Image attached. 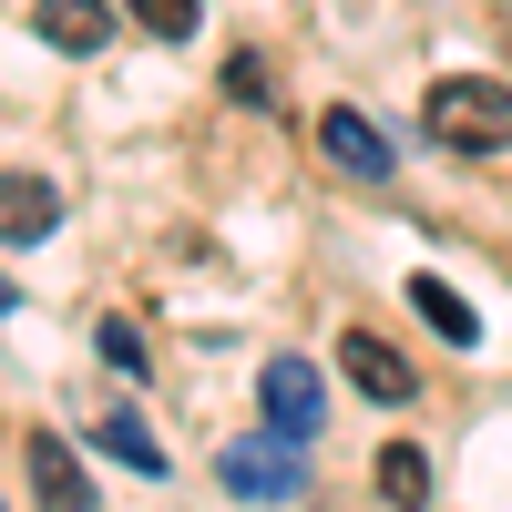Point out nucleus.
<instances>
[{"label": "nucleus", "mask_w": 512, "mask_h": 512, "mask_svg": "<svg viewBox=\"0 0 512 512\" xmlns=\"http://www.w3.org/2000/svg\"><path fill=\"white\" fill-rule=\"evenodd\" d=\"M420 123H431L441 144H461V154H502V144H512V82H492V72H441L431 103H420Z\"/></svg>", "instance_id": "obj_1"}, {"label": "nucleus", "mask_w": 512, "mask_h": 512, "mask_svg": "<svg viewBox=\"0 0 512 512\" xmlns=\"http://www.w3.org/2000/svg\"><path fill=\"white\" fill-rule=\"evenodd\" d=\"M216 482L236 502H308V451H297L287 431H246L216 451Z\"/></svg>", "instance_id": "obj_2"}, {"label": "nucleus", "mask_w": 512, "mask_h": 512, "mask_svg": "<svg viewBox=\"0 0 512 512\" xmlns=\"http://www.w3.org/2000/svg\"><path fill=\"white\" fill-rule=\"evenodd\" d=\"M318 154L338 164V175H359V185H390V175H400L390 134H379L369 113H349V103H328V113H318Z\"/></svg>", "instance_id": "obj_3"}, {"label": "nucleus", "mask_w": 512, "mask_h": 512, "mask_svg": "<svg viewBox=\"0 0 512 512\" xmlns=\"http://www.w3.org/2000/svg\"><path fill=\"white\" fill-rule=\"evenodd\" d=\"M256 400H267V431H287V441H318V410H328V390H318V369H308V359H267V369H256Z\"/></svg>", "instance_id": "obj_4"}, {"label": "nucleus", "mask_w": 512, "mask_h": 512, "mask_svg": "<svg viewBox=\"0 0 512 512\" xmlns=\"http://www.w3.org/2000/svg\"><path fill=\"white\" fill-rule=\"evenodd\" d=\"M338 359H349V390H359V400H390V410H400V400H420V369L390 349V338L349 328V338H338Z\"/></svg>", "instance_id": "obj_5"}, {"label": "nucleus", "mask_w": 512, "mask_h": 512, "mask_svg": "<svg viewBox=\"0 0 512 512\" xmlns=\"http://www.w3.org/2000/svg\"><path fill=\"white\" fill-rule=\"evenodd\" d=\"M31 502L41 512H93V472L62 431H31Z\"/></svg>", "instance_id": "obj_6"}, {"label": "nucleus", "mask_w": 512, "mask_h": 512, "mask_svg": "<svg viewBox=\"0 0 512 512\" xmlns=\"http://www.w3.org/2000/svg\"><path fill=\"white\" fill-rule=\"evenodd\" d=\"M62 226V185L52 175H0V246H41Z\"/></svg>", "instance_id": "obj_7"}, {"label": "nucleus", "mask_w": 512, "mask_h": 512, "mask_svg": "<svg viewBox=\"0 0 512 512\" xmlns=\"http://www.w3.org/2000/svg\"><path fill=\"white\" fill-rule=\"evenodd\" d=\"M31 31L41 41H52V52H103V41H113V11H103V0H31Z\"/></svg>", "instance_id": "obj_8"}, {"label": "nucleus", "mask_w": 512, "mask_h": 512, "mask_svg": "<svg viewBox=\"0 0 512 512\" xmlns=\"http://www.w3.org/2000/svg\"><path fill=\"white\" fill-rule=\"evenodd\" d=\"M410 308H420V318H431V328L451 338V349H472V338H482V318H472V308H461V297H451L441 277H410Z\"/></svg>", "instance_id": "obj_9"}, {"label": "nucleus", "mask_w": 512, "mask_h": 512, "mask_svg": "<svg viewBox=\"0 0 512 512\" xmlns=\"http://www.w3.org/2000/svg\"><path fill=\"white\" fill-rule=\"evenodd\" d=\"M379 492H390L400 512H420V502H431V461H420L410 441H390V451H379Z\"/></svg>", "instance_id": "obj_10"}, {"label": "nucleus", "mask_w": 512, "mask_h": 512, "mask_svg": "<svg viewBox=\"0 0 512 512\" xmlns=\"http://www.w3.org/2000/svg\"><path fill=\"white\" fill-rule=\"evenodd\" d=\"M123 11H134V31H154V41H195L205 0H123Z\"/></svg>", "instance_id": "obj_11"}, {"label": "nucleus", "mask_w": 512, "mask_h": 512, "mask_svg": "<svg viewBox=\"0 0 512 512\" xmlns=\"http://www.w3.org/2000/svg\"><path fill=\"white\" fill-rule=\"evenodd\" d=\"M93 441H103V451H113V461H134V472H164V441H154V431H144V420H123V410H113V420H103V431H93Z\"/></svg>", "instance_id": "obj_12"}, {"label": "nucleus", "mask_w": 512, "mask_h": 512, "mask_svg": "<svg viewBox=\"0 0 512 512\" xmlns=\"http://www.w3.org/2000/svg\"><path fill=\"white\" fill-rule=\"evenodd\" d=\"M93 349H103V359H113L123 379H144V369H154V359H144V338L123 328V318H103V328H93Z\"/></svg>", "instance_id": "obj_13"}, {"label": "nucleus", "mask_w": 512, "mask_h": 512, "mask_svg": "<svg viewBox=\"0 0 512 512\" xmlns=\"http://www.w3.org/2000/svg\"><path fill=\"white\" fill-rule=\"evenodd\" d=\"M11 308H21V287H11V277H0V318H11Z\"/></svg>", "instance_id": "obj_14"}]
</instances>
